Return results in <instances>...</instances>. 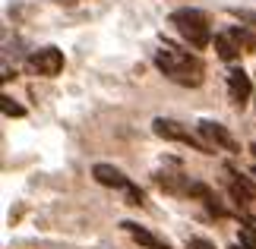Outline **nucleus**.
<instances>
[{
	"instance_id": "f257e3e1",
	"label": "nucleus",
	"mask_w": 256,
	"mask_h": 249,
	"mask_svg": "<svg viewBox=\"0 0 256 249\" xmlns=\"http://www.w3.org/2000/svg\"><path fill=\"white\" fill-rule=\"evenodd\" d=\"M155 66H158L171 82L186 85V88L202 85V76H206L200 57L186 54V51H177V47H162V51L155 54Z\"/></svg>"
},
{
	"instance_id": "f03ea898",
	"label": "nucleus",
	"mask_w": 256,
	"mask_h": 249,
	"mask_svg": "<svg viewBox=\"0 0 256 249\" xmlns=\"http://www.w3.org/2000/svg\"><path fill=\"white\" fill-rule=\"evenodd\" d=\"M171 22L177 25V32H180L186 41H190V47H196V51H202V47L212 41L209 22H206V16L200 13V9H174Z\"/></svg>"
},
{
	"instance_id": "7ed1b4c3",
	"label": "nucleus",
	"mask_w": 256,
	"mask_h": 249,
	"mask_svg": "<svg viewBox=\"0 0 256 249\" xmlns=\"http://www.w3.org/2000/svg\"><path fill=\"white\" fill-rule=\"evenodd\" d=\"M155 129V136H162V139H171V142H184V145H190L196 148V152H202V155H212V145L209 142H200L193 133H186V129L177 123V120H168V117H158V120L152 123Z\"/></svg>"
},
{
	"instance_id": "20e7f679",
	"label": "nucleus",
	"mask_w": 256,
	"mask_h": 249,
	"mask_svg": "<svg viewBox=\"0 0 256 249\" xmlns=\"http://www.w3.org/2000/svg\"><path fill=\"white\" fill-rule=\"evenodd\" d=\"M26 66L32 69V73H38V76H57L64 69V51L60 47H42V51H35L28 57Z\"/></svg>"
},
{
	"instance_id": "39448f33",
	"label": "nucleus",
	"mask_w": 256,
	"mask_h": 249,
	"mask_svg": "<svg viewBox=\"0 0 256 249\" xmlns=\"http://www.w3.org/2000/svg\"><path fill=\"white\" fill-rule=\"evenodd\" d=\"M200 136H202L209 145L224 148V152H231V155H238V152H240L238 139L228 133V126H222V123H215V120H202V123H200Z\"/></svg>"
},
{
	"instance_id": "423d86ee",
	"label": "nucleus",
	"mask_w": 256,
	"mask_h": 249,
	"mask_svg": "<svg viewBox=\"0 0 256 249\" xmlns=\"http://www.w3.org/2000/svg\"><path fill=\"white\" fill-rule=\"evenodd\" d=\"M250 92H253L250 76L244 73V69H231V73H228V95H231V101L238 107H244L247 98H250Z\"/></svg>"
},
{
	"instance_id": "0eeeda50",
	"label": "nucleus",
	"mask_w": 256,
	"mask_h": 249,
	"mask_svg": "<svg viewBox=\"0 0 256 249\" xmlns=\"http://www.w3.org/2000/svg\"><path fill=\"white\" fill-rule=\"evenodd\" d=\"M228 177H231V196L238 199L240 205H247V202H256V186H253V180L250 177H240V174H234L231 167H228Z\"/></svg>"
},
{
	"instance_id": "6e6552de",
	"label": "nucleus",
	"mask_w": 256,
	"mask_h": 249,
	"mask_svg": "<svg viewBox=\"0 0 256 249\" xmlns=\"http://www.w3.org/2000/svg\"><path fill=\"white\" fill-rule=\"evenodd\" d=\"M92 177L102 186H114V189H126V186H130V180H126L117 167H111V164H95L92 167Z\"/></svg>"
},
{
	"instance_id": "1a4fd4ad",
	"label": "nucleus",
	"mask_w": 256,
	"mask_h": 249,
	"mask_svg": "<svg viewBox=\"0 0 256 249\" xmlns=\"http://www.w3.org/2000/svg\"><path fill=\"white\" fill-rule=\"evenodd\" d=\"M120 227H124V231L130 234V237H133V240L140 243V246H146V249H171L168 243H162L158 237H152L149 231H146V227H140V224H133V221H124Z\"/></svg>"
},
{
	"instance_id": "9d476101",
	"label": "nucleus",
	"mask_w": 256,
	"mask_h": 249,
	"mask_svg": "<svg viewBox=\"0 0 256 249\" xmlns=\"http://www.w3.org/2000/svg\"><path fill=\"white\" fill-rule=\"evenodd\" d=\"M215 51H218L222 60H238V57H240V38L234 32L215 35Z\"/></svg>"
},
{
	"instance_id": "9b49d317",
	"label": "nucleus",
	"mask_w": 256,
	"mask_h": 249,
	"mask_svg": "<svg viewBox=\"0 0 256 249\" xmlns=\"http://www.w3.org/2000/svg\"><path fill=\"white\" fill-rule=\"evenodd\" d=\"M0 107H4V114H6V117H22V114H26V111H22V104H16L10 95L0 98Z\"/></svg>"
},
{
	"instance_id": "f8f14e48",
	"label": "nucleus",
	"mask_w": 256,
	"mask_h": 249,
	"mask_svg": "<svg viewBox=\"0 0 256 249\" xmlns=\"http://www.w3.org/2000/svg\"><path fill=\"white\" fill-rule=\"evenodd\" d=\"M146 202V196H142V189L140 186H126V205H142Z\"/></svg>"
},
{
	"instance_id": "ddd939ff",
	"label": "nucleus",
	"mask_w": 256,
	"mask_h": 249,
	"mask_svg": "<svg viewBox=\"0 0 256 249\" xmlns=\"http://www.w3.org/2000/svg\"><path fill=\"white\" fill-rule=\"evenodd\" d=\"M186 249H215V246L206 243V240H200V237H190V240H186Z\"/></svg>"
},
{
	"instance_id": "4468645a",
	"label": "nucleus",
	"mask_w": 256,
	"mask_h": 249,
	"mask_svg": "<svg viewBox=\"0 0 256 249\" xmlns=\"http://www.w3.org/2000/svg\"><path fill=\"white\" fill-rule=\"evenodd\" d=\"M231 249H250V246H244V243H234V246H231Z\"/></svg>"
},
{
	"instance_id": "2eb2a0df",
	"label": "nucleus",
	"mask_w": 256,
	"mask_h": 249,
	"mask_svg": "<svg viewBox=\"0 0 256 249\" xmlns=\"http://www.w3.org/2000/svg\"><path fill=\"white\" fill-rule=\"evenodd\" d=\"M250 152H253V155H256V142H253V145H250Z\"/></svg>"
},
{
	"instance_id": "dca6fc26",
	"label": "nucleus",
	"mask_w": 256,
	"mask_h": 249,
	"mask_svg": "<svg viewBox=\"0 0 256 249\" xmlns=\"http://www.w3.org/2000/svg\"><path fill=\"white\" fill-rule=\"evenodd\" d=\"M253 177H256V167H253Z\"/></svg>"
}]
</instances>
